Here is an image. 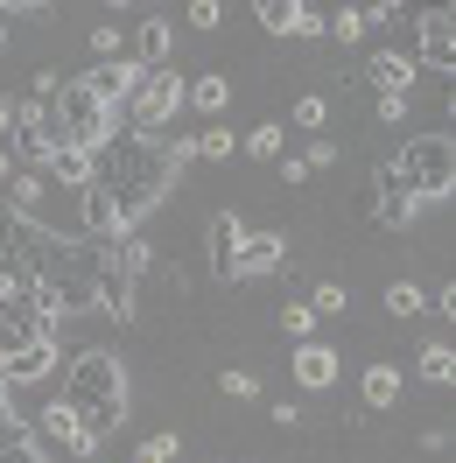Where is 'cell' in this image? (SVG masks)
I'll list each match as a JSON object with an SVG mask.
<instances>
[{"instance_id": "7", "label": "cell", "mask_w": 456, "mask_h": 463, "mask_svg": "<svg viewBox=\"0 0 456 463\" xmlns=\"http://www.w3.org/2000/svg\"><path fill=\"white\" fill-rule=\"evenodd\" d=\"M57 373V345H22V337H0V379L7 386H35V379Z\"/></svg>"}, {"instance_id": "8", "label": "cell", "mask_w": 456, "mask_h": 463, "mask_svg": "<svg viewBox=\"0 0 456 463\" xmlns=\"http://www.w3.org/2000/svg\"><path fill=\"white\" fill-rule=\"evenodd\" d=\"M35 218L29 211H14V203L0 197V288H14L22 281V253H29V239H35Z\"/></svg>"}, {"instance_id": "3", "label": "cell", "mask_w": 456, "mask_h": 463, "mask_svg": "<svg viewBox=\"0 0 456 463\" xmlns=\"http://www.w3.org/2000/svg\"><path fill=\"white\" fill-rule=\"evenodd\" d=\"M113 134H127V119H119L113 106H99L85 78H63V91L50 99V141L57 147H85V155H106Z\"/></svg>"}, {"instance_id": "18", "label": "cell", "mask_w": 456, "mask_h": 463, "mask_svg": "<svg viewBox=\"0 0 456 463\" xmlns=\"http://www.w3.org/2000/svg\"><path fill=\"white\" fill-rule=\"evenodd\" d=\"M43 175H50V183H71V190H85L91 175H99V155H85V147H50Z\"/></svg>"}, {"instance_id": "22", "label": "cell", "mask_w": 456, "mask_h": 463, "mask_svg": "<svg viewBox=\"0 0 456 463\" xmlns=\"http://www.w3.org/2000/svg\"><path fill=\"white\" fill-rule=\"evenodd\" d=\"M414 373H422L428 386H450V379H456V351H450V345H422V358H414Z\"/></svg>"}, {"instance_id": "38", "label": "cell", "mask_w": 456, "mask_h": 463, "mask_svg": "<svg viewBox=\"0 0 456 463\" xmlns=\"http://www.w3.org/2000/svg\"><path fill=\"white\" fill-rule=\"evenodd\" d=\"M14 134V99H0V141Z\"/></svg>"}, {"instance_id": "36", "label": "cell", "mask_w": 456, "mask_h": 463, "mask_svg": "<svg viewBox=\"0 0 456 463\" xmlns=\"http://www.w3.org/2000/svg\"><path fill=\"white\" fill-rule=\"evenodd\" d=\"M225 393H232V401H253L260 386H253V373H225Z\"/></svg>"}, {"instance_id": "25", "label": "cell", "mask_w": 456, "mask_h": 463, "mask_svg": "<svg viewBox=\"0 0 456 463\" xmlns=\"http://www.w3.org/2000/svg\"><path fill=\"white\" fill-rule=\"evenodd\" d=\"M422 309H428V288H414V281L386 288V317H422Z\"/></svg>"}, {"instance_id": "23", "label": "cell", "mask_w": 456, "mask_h": 463, "mask_svg": "<svg viewBox=\"0 0 456 463\" xmlns=\"http://www.w3.org/2000/svg\"><path fill=\"white\" fill-rule=\"evenodd\" d=\"M225 99H232V85L211 71V78H197V85H190V99H183V106H197V113H225Z\"/></svg>"}, {"instance_id": "24", "label": "cell", "mask_w": 456, "mask_h": 463, "mask_svg": "<svg viewBox=\"0 0 456 463\" xmlns=\"http://www.w3.org/2000/svg\"><path fill=\"white\" fill-rule=\"evenodd\" d=\"M169 22H141V71H162V57H169Z\"/></svg>"}, {"instance_id": "16", "label": "cell", "mask_w": 456, "mask_h": 463, "mask_svg": "<svg viewBox=\"0 0 456 463\" xmlns=\"http://www.w3.org/2000/svg\"><path fill=\"white\" fill-rule=\"evenodd\" d=\"M358 78L372 85V99H386V91H407V85H414V57H400V50H372Z\"/></svg>"}, {"instance_id": "17", "label": "cell", "mask_w": 456, "mask_h": 463, "mask_svg": "<svg viewBox=\"0 0 456 463\" xmlns=\"http://www.w3.org/2000/svg\"><path fill=\"white\" fill-rule=\"evenodd\" d=\"M0 463H43V442L22 429V414L0 401Z\"/></svg>"}, {"instance_id": "26", "label": "cell", "mask_w": 456, "mask_h": 463, "mask_svg": "<svg viewBox=\"0 0 456 463\" xmlns=\"http://www.w3.org/2000/svg\"><path fill=\"white\" fill-rule=\"evenodd\" d=\"M323 35H337V43H358V35H366V14H358V7H337V14H323Z\"/></svg>"}, {"instance_id": "31", "label": "cell", "mask_w": 456, "mask_h": 463, "mask_svg": "<svg viewBox=\"0 0 456 463\" xmlns=\"http://www.w3.org/2000/svg\"><path fill=\"white\" fill-rule=\"evenodd\" d=\"M246 155L274 162V155H281V127H253V134H246Z\"/></svg>"}, {"instance_id": "13", "label": "cell", "mask_w": 456, "mask_h": 463, "mask_svg": "<svg viewBox=\"0 0 456 463\" xmlns=\"http://www.w3.org/2000/svg\"><path fill=\"white\" fill-rule=\"evenodd\" d=\"M253 14H260L267 35H323V14H316L309 0H260Z\"/></svg>"}, {"instance_id": "14", "label": "cell", "mask_w": 456, "mask_h": 463, "mask_svg": "<svg viewBox=\"0 0 456 463\" xmlns=\"http://www.w3.org/2000/svg\"><path fill=\"white\" fill-rule=\"evenodd\" d=\"M288 365H295V386H302V393H330V386H337V351L316 345V337H302Z\"/></svg>"}, {"instance_id": "35", "label": "cell", "mask_w": 456, "mask_h": 463, "mask_svg": "<svg viewBox=\"0 0 456 463\" xmlns=\"http://www.w3.org/2000/svg\"><path fill=\"white\" fill-rule=\"evenodd\" d=\"M372 106H379V119L394 127V119H407V91H386V99H372Z\"/></svg>"}, {"instance_id": "4", "label": "cell", "mask_w": 456, "mask_h": 463, "mask_svg": "<svg viewBox=\"0 0 456 463\" xmlns=\"http://www.w3.org/2000/svg\"><path fill=\"white\" fill-rule=\"evenodd\" d=\"M394 169H400V183H407L422 203L450 197L456 190V141L450 134H414V141L394 155Z\"/></svg>"}, {"instance_id": "6", "label": "cell", "mask_w": 456, "mask_h": 463, "mask_svg": "<svg viewBox=\"0 0 456 463\" xmlns=\"http://www.w3.org/2000/svg\"><path fill=\"white\" fill-rule=\"evenodd\" d=\"M366 211L379 218V225L407 232V225H414V211H422V197H414V190L400 183V169H394V162H379V169H372V197H366Z\"/></svg>"}, {"instance_id": "10", "label": "cell", "mask_w": 456, "mask_h": 463, "mask_svg": "<svg viewBox=\"0 0 456 463\" xmlns=\"http://www.w3.org/2000/svg\"><path fill=\"white\" fill-rule=\"evenodd\" d=\"M141 63H127V57H113V63H99V71H85V85H91V99L99 106H113V113H127V99L141 91Z\"/></svg>"}, {"instance_id": "33", "label": "cell", "mask_w": 456, "mask_h": 463, "mask_svg": "<svg viewBox=\"0 0 456 463\" xmlns=\"http://www.w3.org/2000/svg\"><path fill=\"white\" fill-rule=\"evenodd\" d=\"M91 50H99V63L119 57V29H113V22H99V29H91Z\"/></svg>"}, {"instance_id": "5", "label": "cell", "mask_w": 456, "mask_h": 463, "mask_svg": "<svg viewBox=\"0 0 456 463\" xmlns=\"http://www.w3.org/2000/svg\"><path fill=\"white\" fill-rule=\"evenodd\" d=\"M183 99H190V85H183L176 71H147L141 91L127 99V113H119V119H127V134H147V141H162V127L176 119V106H183Z\"/></svg>"}, {"instance_id": "32", "label": "cell", "mask_w": 456, "mask_h": 463, "mask_svg": "<svg viewBox=\"0 0 456 463\" xmlns=\"http://www.w3.org/2000/svg\"><path fill=\"white\" fill-rule=\"evenodd\" d=\"M183 14H190V29H218V22H225V7H218V0H190Z\"/></svg>"}, {"instance_id": "2", "label": "cell", "mask_w": 456, "mask_h": 463, "mask_svg": "<svg viewBox=\"0 0 456 463\" xmlns=\"http://www.w3.org/2000/svg\"><path fill=\"white\" fill-rule=\"evenodd\" d=\"M78 421H85V435H106L127 421V365H119L106 345H85L71 365H63V393H57Z\"/></svg>"}, {"instance_id": "29", "label": "cell", "mask_w": 456, "mask_h": 463, "mask_svg": "<svg viewBox=\"0 0 456 463\" xmlns=\"http://www.w3.org/2000/svg\"><path fill=\"white\" fill-rule=\"evenodd\" d=\"M281 330L295 337V345H302V337L316 330V309H309V302H288V309H281Z\"/></svg>"}, {"instance_id": "9", "label": "cell", "mask_w": 456, "mask_h": 463, "mask_svg": "<svg viewBox=\"0 0 456 463\" xmlns=\"http://www.w3.org/2000/svg\"><path fill=\"white\" fill-rule=\"evenodd\" d=\"M281 260H288V239H281V232H246V239H239V253H232V267H225V281L274 274Z\"/></svg>"}, {"instance_id": "21", "label": "cell", "mask_w": 456, "mask_h": 463, "mask_svg": "<svg viewBox=\"0 0 456 463\" xmlns=\"http://www.w3.org/2000/svg\"><path fill=\"white\" fill-rule=\"evenodd\" d=\"M43 190H50V175H43V169H14V175H7V190H0V197L14 203V211H35V197H43Z\"/></svg>"}, {"instance_id": "15", "label": "cell", "mask_w": 456, "mask_h": 463, "mask_svg": "<svg viewBox=\"0 0 456 463\" xmlns=\"http://www.w3.org/2000/svg\"><path fill=\"white\" fill-rule=\"evenodd\" d=\"M78 218H85V239H119V232H134V225H127V218H119L113 190H106L99 175H91V183H85V211H78Z\"/></svg>"}, {"instance_id": "1", "label": "cell", "mask_w": 456, "mask_h": 463, "mask_svg": "<svg viewBox=\"0 0 456 463\" xmlns=\"http://www.w3.org/2000/svg\"><path fill=\"white\" fill-rule=\"evenodd\" d=\"M113 169L99 175L106 190H113V203H119V218L134 225L141 211H155V203L176 190V175H183V162L197 155V141L190 134H169V141H147V134H113Z\"/></svg>"}, {"instance_id": "12", "label": "cell", "mask_w": 456, "mask_h": 463, "mask_svg": "<svg viewBox=\"0 0 456 463\" xmlns=\"http://www.w3.org/2000/svg\"><path fill=\"white\" fill-rule=\"evenodd\" d=\"M414 35H422V57L435 63V71L456 63V14L450 7H422V14H414Z\"/></svg>"}, {"instance_id": "34", "label": "cell", "mask_w": 456, "mask_h": 463, "mask_svg": "<svg viewBox=\"0 0 456 463\" xmlns=\"http://www.w3.org/2000/svg\"><path fill=\"white\" fill-rule=\"evenodd\" d=\"M323 113H330V106L309 91V99H295V113H288V119H295V127H323Z\"/></svg>"}, {"instance_id": "39", "label": "cell", "mask_w": 456, "mask_h": 463, "mask_svg": "<svg viewBox=\"0 0 456 463\" xmlns=\"http://www.w3.org/2000/svg\"><path fill=\"white\" fill-rule=\"evenodd\" d=\"M7 175H14V155H7V141H0V183H7Z\"/></svg>"}, {"instance_id": "30", "label": "cell", "mask_w": 456, "mask_h": 463, "mask_svg": "<svg viewBox=\"0 0 456 463\" xmlns=\"http://www.w3.org/2000/svg\"><path fill=\"white\" fill-rule=\"evenodd\" d=\"M344 302H351V295H344L337 281H323V288H309V309H316V317H344Z\"/></svg>"}, {"instance_id": "37", "label": "cell", "mask_w": 456, "mask_h": 463, "mask_svg": "<svg viewBox=\"0 0 456 463\" xmlns=\"http://www.w3.org/2000/svg\"><path fill=\"white\" fill-rule=\"evenodd\" d=\"M302 162H309V169H330V162H337V141H316L309 155H302Z\"/></svg>"}, {"instance_id": "27", "label": "cell", "mask_w": 456, "mask_h": 463, "mask_svg": "<svg viewBox=\"0 0 456 463\" xmlns=\"http://www.w3.org/2000/svg\"><path fill=\"white\" fill-rule=\"evenodd\" d=\"M190 141H197V155H211V162H225L232 147H239V134H232V127H204V134H190Z\"/></svg>"}, {"instance_id": "20", "label": "cell", "mask_w": 456, "mask_h": 463, "mask_svg": "<svg viewBox=\"0 0 456 463\" xmlns=\"http://www.w3.org/2000/svg\"><path fill=\"white\" fill-rule=\"evenodd\" d=\"M358 393H366V407H379V414H386V407L400 401V373H394V365H366Z\"/></svg>"}, {"instance_id": "19", "label": "cell", "mask_w": 456, "mask_h": 463, "mask_svg": "<svg viewBox=\"0 0 456 463\" xmlns=\"http://www.w3.org/2000/svg\"><path fill=\"white\" fill-rule=\"evenodd\" d=\"M239 239H246V225H239V211H218V218H211V267H218V274L232 267V253H239Z\"/></svg>"}, {"instance_id": "11", "label": "cell", "mask_w": 456, "mask_h": 463, "mask_svg": "<svg viewBox=\"0 0 456 463\" xmlns=\"http://www.w3.org/2000/svg\"><path fill=\"white\" fill-rule=\"evenodd\" d=\"M35 429H43V442H50V449H63V457H91V449H99V435H85V421H78L63 401L43 407V421H35Z\"/></svg>"}, {"instance_id": "28", "label": "cell", "mask_w": 456, "mask_h": 463, "mask_svg": "<svg viewBox=\"0 0 456 463\" xmlns=\"http://www.w3.org/2000/svg\"><path fill=\"white\" fill-rule=\"evenodd\" d=\"M176 457H183V442H176V429H169V435H147L141 449H134V463H176Z\"/></svg>"}]
</instances>
